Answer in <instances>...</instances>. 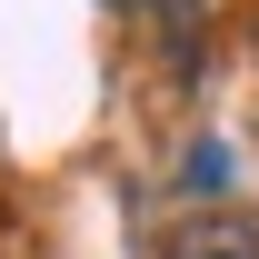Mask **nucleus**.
<instances>
[{"mask_svg": "<svg viewBox=\"0 0 259 259\" xmlns=\"http://www.w3.org/2000/svg\"><path fill=\"white\" fill-rule=\"evenodd\" d=\"M160 259H259V220H239V209H199V220H180L160 239Z\"/></svg>", "mask_w": 259, "mask_h": 259, "instance_id": "obj_1", "label": "nucleus"}, {"mask_svg": "<svg viewBox=\"0 0 259 259\" xmlns=\"http://www.w3.org/2000/svg\"><path fill=\"white\" fill-rule=\"evenodd\" d=\"M220 180H229V150H220V140H199V150H190V190H220Z\"/></svg>", "mask_w": 259, "mask_h": 259, "instance_id": "obj_2", "label": "nucleus"}]
</instances>
